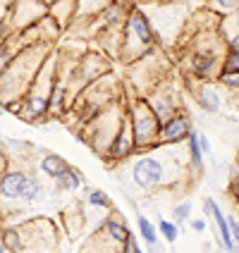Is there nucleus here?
<instances>
[{"instance_id": "nucleus-1", "label": "nucleus", "mask_w": 239, "mask_h": 253, "mask_svg": "<svg viewBox=\"0 0 239 253\" xmlns=\"http://www.w3.org/2000/svg\"><path fill=\"white\" fill-rule=\"evenodd\" d=\"M172 158H175L172 153L165 155L163 151L139 155L129 165V179L134 184V189H139V191H153V189L163 186V184L175 182V174L168 168Z\"/></svg>"}, {"instance_id": "nucleus-2", "label": "nucleus", "mask_w": 239, "mask_h": 253, "mask_svg": "<svg viewBox=\"0 0 239 253\" xmlns=\"http://www.w3.org/2000/svg\"><path fill=\"white\" fill-rule=\"evenodd\" d=\"M43 194V184L22 169H5L0 174V201H22L34 203Z\"/></svg>"}, {"instance_id": "nucleus-3", "label": "nucleus", "mask_w": 239, "mask_h": 253, "mask_svg": "<svg viewBox=\"0 0 239 253\" xmlns=\"http://www.w3.org/2000/svg\"><path fill=\"white\" fill-rule=\"evenodd\" d=\"M129 125H132V134H134V143H137V148H151L155 146V141L160 136V126L163 122L155 117V113L151 110V105L148 103H134V108H132V115H129Z\"/></svg>"}, {"instance_id": "nucleus-4", "label": "nucleus", "mask_w": 239, "mask_h": 253, "mask_svg": "<svg viewBox=\"0 0 239 253\" xmlns=\"http://www.w3.org/2000/svg\"><path fill=\"white\" fill-rule=\"evenodd\" d=\"M134 151H137V143H134L132 125H129V120H120V126H117L115 136L108 143V158L110 160H125Z\"/></svg>"}, {"instance_id": "nucleus-5", "label": "nucleus", "mask_w": 239, "mask_h": 253, "mask_svg": "<svg viewBox=\"0 0 239 253\" xmlns=\"http://www.w3.org/2000/svg\"><path fill=\"white\" fill-rule=\"evenodd\" d=\"M194 129H191V122H189V117L187 115H177L172 113L163 122V126H160V139H163V143H182V141L189 139V134H191Z\"/></svg>"}, {"instance_id": "nucleus-6", "label": "nucleus", "mask_w": 239, "mask_h": 253, "mask_svg": "<svg viewBox=\"0 0 239 253\" xmlns=\"http://www.w3.org/2000/svg\"><path fill=\"white\" fill-rule=\"evenodd\" d=\"M127 27H129V34L137 39L141 48H151L153 45V27L148 22V17L141 12V10H132L129 12V19H127Z\"/></svg>"}, {"instance_id": "nucleus-7", "label": "nucleus", "mask_w": 239, "mask_h": 253, "mask_svg": "<svg viewBox=\"0 0 239 253\" xmlns=\"http://www.w3.org/2000/svg\"><path fill=\"white\" fill-rule=\"evenodd\" d=\"M196 105L208 115H215L220 113L223 108V93L218 86H201L196 91Z\"/></svg>"}, {"instance_id": "nucleus-8", "label": "nucleus", "mask_w": 239, "mask_h": 253, "mask_svg": "<svg viewBox=\"0 0 239 253\" xmlns=\"http://www.w3.org/2000/svg\"><path fill=\"white\" fill-rule=\"evenodd\" d=\"M103 227H105L108 237H110L113 241H117V244H122V241L132 234V232H129V227H127V222H125V215L117 211V208H110V215L105 217Z\"/></svg>"}, {"instance_id": "nucleus-9", "label": "nucleus", "mask_w": 239, "mask_h": 253, "mask_svg": "<svg viewBox=\"0 0 239 253\" xmlns=\"http://www.w3.org/2000/svg\"><path fill=\"white\" fill-rule=\"evenodd\" d=\"M39 168L46 177H50V179H57L60 174H65L67 168H70V163L62 158V155L57 153H43L41 155V163H39Z\"/></svg>"}, {"instance_id": "nucleus-10", "label": "nucleus", "mask_w": 239, "mask_h": 253, "mask_svg": "<svg viewBox=\"0 0 239 253\" xmlns=\"http://www.w3.org/2000/svg\"><path fill=\"white\" fill-rule=\"evenodd\" d=\"M218 65V57L215 53H203V50H196L194 57H191V70L196 77H211L213 70Z\"/></svg>"}, {"instance_id": "nucleus-11", "label": "nucleus", "mask_w": 239, "mask_h": 253, "mask_svg": "<svg viewBox=\"0 0 239 253\" xmlns=\"http://www.w3.org/2000/svg\"><path fill=\"white\" fill-rule=\"evenodd\" d=\"M84 182H86V177H84V172L82 169H77V168H67V172L65 174H60L55 179V184H57V189L60 191H77V189H82L84 186Z\"/></svg>"}, {"instance_id": "nucleus-12", "label": "nucleus", "mask_w": 239, "mask_h": 253, "mask_svg": "<svg viewBox=\"0 0 239 253\" xmlns=\"http://www.w3.org/2000/svg\"><path fill=\"white\" fill-rule=\"evenodd\" d=\"M137 227H139V237L148 246H160L158 244V227L146 217V215H141V212H137Z\"/></svg>"}, {"instance_id": "nucleus-13", "label": "nucleus", "mask_w": 239, "mask_h": 253, "mask_svg": "<svg viewBox=\"0 0 239 253\" xmlns=\"http://www.w3.org/2000/svg\"><path fill=\"white\" fill-rule=\"evenodd\" d=\"M86 203H89V206H94V208H105V211L115 208L110 194H108V191H103V189H91V191L86 194Z\"/></svg>"}, {"instance_id": "nucleus-14", "label": "nucleus", "mask_w": 239, "mask_h": 253, "mask_svg": "<svg viewBox=\"0 0 239 253\" xmlns=\"http://www.w3.org/2000/svg\"><path fill=\"white\" fill-rule=\"evenodd\" d=\"M187 146H189V160H191V169H201V168H203V151H201V146H198L196 131H191V134H189Z\"/></svg>"}, {"instance_id": "nucleus-15", "label": "nucleus", "mask_w": 239, "mask_h": 253, "mask_svg": "<svg viewBox=\"0 0 239 253\" xmlns=\"http://www.w3.org/2000/svg\"><path fill=\"white\" fill-rule=\"evenodd\" d=\"M158 234L163 237V239L168 241V244H175L177 237H180V225L177 222H172V220H158Z\"/></svg>"}, {"instance_id": "nucleus-16", "label": "nucleus", "mask_w": 239, "mask_h": 253, "mask_svg": "<svg viewBox=\"0 0 239 253\" xmlns=\"http://www.w3.org/2000/svg\"><path fill=\"white\" fill-rule=\"evenodd\" d=\"M110 5V0H77V10L84 14H94V12H100Z\"/></svg>"}, {"instance_id": "nucleus-17", "label": "nucleus", "mask_w": 239, "mask_h": 253, "mask_svg": "<svg viewBox=\"0 0 239 253\" xmlns=\"http://www.w3.org/2000/svg\"><path fill=\"white\" fill-rule=\"evenodd\" d=\"M189 217H191V203L189 201H182L172 208V222L184 225V222H189Z\"/></svg>"}, {"instance_id": "nucleus-18", "label": "nucleus", "mask_w": 239, "mask_h": 253, "mask_svg": "<svg viewBox=\"0 0 239 253\" xmlns=\"http://www.w3.org/2000/svg\"><path fill=\"white\" fill-rule=\"evenodd\" d=\"M2 241H5V246H7V249H17V251H19V249H24V239L19 237V232L12 229V227L2 232Z\"/></svg>"}, {"instance_id": "nucleus-19", "label": "nucleus", "mask_w": 239, "mask_h": 253, "mask_svg": "<svg viewBox=\"0 0 239 253\" xmlns=\"http://www.w3.org/2000/svg\"><path fill=\"white\" fill-rule=\"evenodd\" d=\"M148 105H151V110L155 113V117H158L160 122H165L170 115H172V108H170L165 100H153V103H148Z\"/></svg>"}, {"instance_id": "nucleus-20", "label": "nucleus", "mask_w": 239, "mask_h": 253, "mask_svg": "<svg viewBox=\"0 0 239 253\" xmlns=\"http://www.w3.org/2000/svg\"><path fill=\"white\" fill-rule=\"evenodd\" d=\"M218 84L227 86V88H239V72H220Z\"/></svg>"}, {"instance_id": "nucleus-21", "label": "nucleus", "mask_w": 239, "mask_h": 253, "mask_svg": "<svg viewBox=\"0 0 239 253\" xmlns=\"http://www.w3.org/2000/svg\"><path fill=\"white\" fill-rule=\"evenodd\" d=\"M223 72H239V50H230L223 60Z\"/></svg>"}, {"instance_id": "nucleus-22", "label": "nucleus", "mask_w": 239, "mask_h": 253, "mask_svg": "<svg viewBox=\"0 0 239 253\" xmlns=\"http://www.w3.org/2000/svg\"><path fill=\"white\" fill-rule=\"evenodd\" d=\"M120 251H125V253H141V246H139V241H137V237H134V234H129V237L120 244Z\"/></svg>"}, {"instance_id": "nucleus-23", "label": "nucleus", "mask_w": 239, "mask_h": 253, "mask_svg": "<svg viewBox=\"0 0 239 253\" xmlns=\"http://www.w3.org/2000/svg\"><path fill=\"white\" fill-rule=\"evenodd\" d=\"M213 7L220 12H232V10H239V0H213Z\"/></svg>"}, {"instance_id": "nucleus-24", "label": "nucleus", "mask_w": 239, "mask_h": 253, "mask_svg": "<svg viewBox=\"0 0 239 253\" xmlns=\"http://www.w3.org/2000/svg\"><path fill=\"white\" fill-rule=\"evenodd\" d=\"M225 217L230 232H232V239H235V249H239V217H235V215H225Z\"/></svg>"}, {"instance_id": "nucleus-25", "label": "nucleus", "mask_w": 239, "mask_h": 253, "mask_svg": "<svg viewBox=\"0 0 239 253\" xmlns=\"http://www.w3.org/2000/svg\"><path fill=\"white\" fill-rule=\"evenodd\" d=\"M196 139H198V146H201V151H203V155H208L213 151V146H211V139L203 134V131H196Z\"/></svg>"}, {"instance_id": "nucleus-26", "label": "nucleus", "mask_w": 239, "mask_h": 253, "mask_svg": "<svg viewBox=\"0 0 239 253\" xmlns=\"http://www.w3.org/2000/svg\"><path fill=\"white\" fill-rule=\"evenodd\" d=\"M189 227L194 232H206V220L203 217H189Z\"/></svg>"}, {"instance_id": "nucleus-27", "label": "nucleus", "mask_w": 239, "mask_h": 253, "mask_svg": "<svg viewBox=\"0 0 239 253\" xmlns=\"http://www.w3.org/2000/svg\"><path fill=\"white\" fill-rule=\"evenodd\" d=\"M227 50H239V34H235V36L227 41Z\"/></svg>"}, {"instance_id": "nucleus-28", "label": "nucleus", "mask_w": 239, "mask_h": 253, "mask_svg": "<svg viewBox=\"0 0 239 253\" xmlns=\"http://www.w3.org/2000/svg\"><path fill=\"white\" fill-rule=\"evenodd\" d=\"M5 251H7V246H5V241L0 239V253H5Z\"/></svg>"}, {"instance_id": "nucleus-29", "label": "nucleus", "mask_w": 239, "mask_h": 253, "mask_svg": "<svg viewBox=\"0 0 239 253\" xmlns=\"http://www.w3.org/2000/svg\"><path fill=\"white\" fill-rule=\"evenodd\" d=\"M43 5H53V2H55V0H41Z\"/></svg>"}, {"instance_id": "nucleus-30", "label": "nucleus", "mask_w": 239, "mask_h": 253, "mask_svg": "<svg viewBox=\"0 0 239 253\" xmlns=\"http://www.w3.org/2000/svg\"><path fill=\"white\" fill-rule=\"evenodd\" d=\"M2 232H5V229H2V222H0V239H2Z\"/></svg>"}, {"instance_id": "nucleus-31", "label": "nucleus", "mask_w": 239, "mask_h": 253, "mask_svg": "<svg viewBox=\"0 0 239 253\" xmlns=\"http://www.w3.org/2000/svg\"><path fill=\"white\" fill-rule=\"evenodd\" d=\"M5 113V105H2V103H0V115Z\"/></svg>"}, {"instance_id": "nucleus-32", "label": "nucleus", "mask_w": 239, "mask_h": 253, "mask_svg": "<svg viewBox=\"0 0 239 253\" xmlns=\"http://www.w3.org/2000/svg\"><path fill=\"white\" fill-rule=\"evenodd\" d=\"M0 17H2V14H0Z\"/></svg>"}]
</instances>
